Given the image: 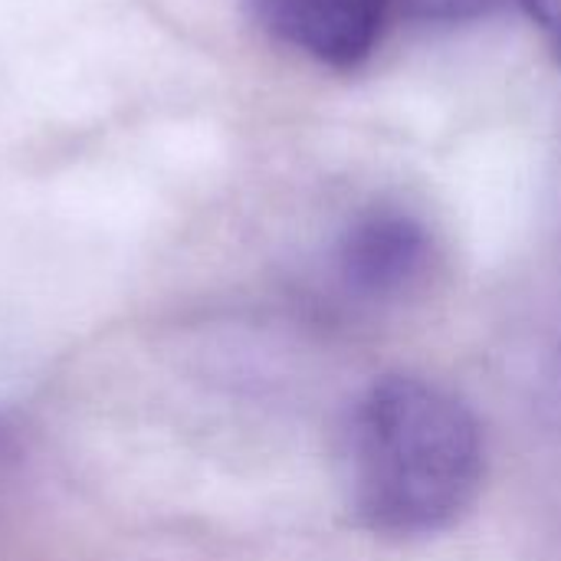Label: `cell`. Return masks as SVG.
I'll return each instance as SVG.
<instances>
[{"label": "cell", "instance_id": "6da1fadb", "mask_svg": "<svg viewBox=\"0 0 561 561\" xmlns=\"http://www.w3.org/2000/svg\"><path fill=\"white\" fill-rule=\"evenodd\" d=\"M342 467L358 526L417 539L450 529L473 506L486 450L460 398L414 375H388L355 401Z\"/></svg>", "mask_w": 561, "mask_h": 561}, {"label": "cell", "instance_id": "7a4b0ae2", "mask_svg": "<svg viewBox=\"0 0 561 561\" xmlns=\"http://www.w3.org/2000/svg\"><path fill=\"white\" fill-rule=\"evenodd\" d=\"M253 10L293 49L332 69H355L375 53L394 0H253Z\"/></svg>", "mask_w": 561, "mask_h": 561}, {"label": "cell", "instance_id": "3957f363", "mask_svg": "<svg viewBox=\"0 0 561 561\" xmlns=\"http://www.w3.org/2000/svg\"><path fill=\"white\" fill-rule=\"evenodd\" d=\"M431 263L427 227L404 210H371L358 217L339 243V276L365 299L408 293Z\"/></svg>", "mask_w": 561, "mask_h": 561}, {"label": "cell", "instance_id": "277c9868", "mask_svg": "<svg viewBox=\"0 0 561 561\" xmlns=\"http://www.w3.org/2000/svg\"><path fill=\"white\" fill-rule=\"evenodd\" d=\"M500 0H394V7L411 20L431 23H463L486 16Z\"/></svg>", "mask_w": 561, "mask_h": 561}, {"label": "cell", "instance_id": "5b68a950", "mask_svg": "<svg viewBox=\"0 0 561 561\" xmlns=\"http://www.w3.org/2000/svg\"><path fill=\"white\" fill-rule=\"evenodd\" d=\"M523 7L539 26H546L561 43V0H523Z\"/></svg>", "mask_w": 561, "mask_h": 561}]
</instances>
